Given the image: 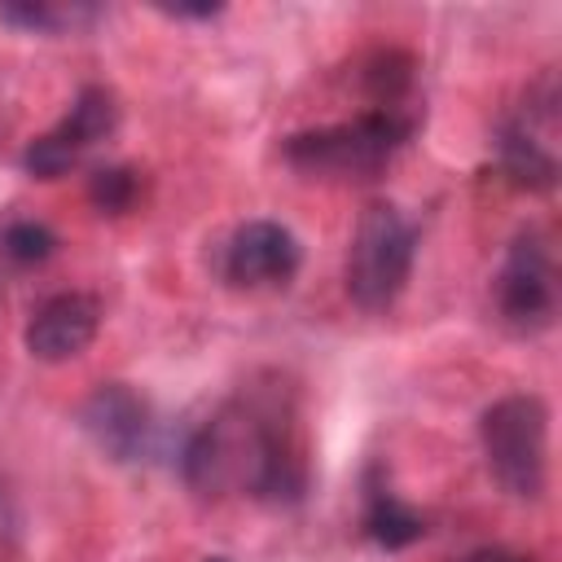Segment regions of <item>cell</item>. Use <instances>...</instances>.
I'll list each match as a JSON object with an SVG mask.
<instances>
[{"instance_id":"obj_1","label":"cell","mask_w":562,"mask_h":562,"mask_svg":"<svg viewBox=\"0 0 562 562\" xmlns=\"http://www.w3.org/2000/svg\"><path fill=\"white\" fill-rule=\"evenodd\" d=\"M180 474L198 496L250 492L259 501L290 505L307 492V448L281 395L237 400L193 430Z\"/></svg>"},{"instance_id":"obj_2","label":"cell","mask_w":562,"mask_h":562,"mask_svg":"<svg viewBox=\"0 0 562 562\" xmlns=\"http://www.w3.org/2000/svg\"><path fill=\"white\" fill-rule=\"evenodd\" d=\"M492 479L514 501H540L549 483V404L540 395H505L479 417Z\"/></svg>"},{"instance_id":"obj_3","label":"cell","mask_w":562,"mask_h":562,"mask_svg":"<svg viewBox=\"0 0 562 562\" xmlns=\"http://www.w3.org/2000/svg\"><path fill=\"white\" fill-rule=\"evenodd\" d=\"M413 132H417V110L413 114L364 110L351 123L294 132L281 145V154L290 167L307 176H373Z\"/></svg>"},{"instance_id":"obj_4","label":"cell","mask_w":562,"mask_h":562,"mask_svg":"<svg viewBox=\"0 0 562 562\" xmlns=\"http://www.w3.org/2000/svg\"><path fill=\"white\" fill-rule=\"evenodd\" d=\"M413 224L404 220L400 206L391 202H369L356 237H351V255H347V294L356 307L364 312H382L391 307L413 272Z\"/></svg>"},{"instance_id":"obj_5","label":"cell","mask_w":562,"mask_h":562,"mask_svg":"<svg viewBox=\"0 0 562 562\" xmlns=\"http://www.w3.org/2000/svg\"><path fill=\"white\" fill-rule=\"evenodd\" d=\"M496 303H501V316L514 329H527V334H536L553 321V312H558L553 250H549L540 228H522L509 241L505 268L496 277Z\"/></svg>"},{"instance_id":"obj_6","label":"cell","mask_w":562,"mask_h":562,"mask_svg":"<svg viewBox=\"0 0 562 562\" xmlns=\"http://www.w3.org/2000/svg\"><path fill=\"white\" fill-rule=\"evenodd\" d=\"M79 426L97 443V452L127 465V461L145 457L149 435H154V413H149L145 395H136L127 382H101L79 404Z\"/></svg>"},{"instance_id":"obj_7","label":"cell","mask_w":562,"mask_h":562,"mask_svg":"<svg viewBox=\"0 0 562 562\" xmlns=\"http://www.w3.org/2000/svg\"><path fill=\"white\" fill-rule=\"evenodd\" d=\"M299 237L277 220H246L224 255V277L233 285H285L299 272Z\"/></svg>"},{"instance_id":"obj_8","label":"cell","mask_w":562,"mask_h":562,"mask_svg":"<svg viewBox=\"0 0 562 562\" xmlns=\"http://www.w3.org/2000/svg\"><path fill=\"white\" fill-rule=\"evenodd\" d=\"M97 329H101V303L92 294L66 290L35 307V316L22 329V342L35 360L61 364V360H75L97 338Z\"/></svg>"},{"instance_id":"obj_9","label":"cell","mask_w":562,"mask_h":562,"mask_svg":"<svg viewBox=\"0 0 562 562\" xmlns=\"http://www.w3.org/2000/svg\"><path fill=\"white\" fill-rule=\"evenodd\" d=\"M496 154H501V171H505L518 189H531V193L553 189V180H558V158H553L549 145L536 136V127H527L522 119L501 123V132H496Z\"/></svg>"},{"instance_id":"obj_10","label":"cell","mask_w":562,"mask_h":562,"mask_svg":"<svg viewBox=\"0 0 562 562\" xmlns=\"http://www.w3.org/2000/svg\"><path fill=\"white\" fill-rule=\"evenodd\" d=\"M413 79H417V61L400 48L373 53L364 75H360L369 105L386 110V114H413Z\"/></svg>"},{"instance_id":"obj_11","label":"cell","mask_w":562,"mask_h":562,"mask_svg":"<svg viewBox=\"0 0 562 562\" xmlns=\"http://www.w3.org/2000/svg\"><path fill=\"white\" fill-rule=\"evenodd\" d=\"M364 531L373 544L382 549H408L426 536V518L417 509H408L395 492L386 487H369V505H364Z\"/></svg>"},{"instance_id":"obj_12","label":"cell","mask_w":562,"mask_h":562,"mask_svg":"<svg viewBox=\"0 0 562 562\" xmlns=\"http://www.w3.org/2000/svg\"><path fill=\"white\" fill-rule=\"evenodd\" d=\"M114 127H119V101H114V92L101 88V83L79 88V97L70 101L66 119L57 123V132H61L75 149H88V145L105 140Z\"/></svg>"},{"instance_id":"obj_13","label":"cell","mask_w":562,"mask_h":562,"mask_svg":"<svg viewBox=\"0 0 562 562\" xmlns=\"http://www.w3.org/2000/svg\"><path fill=\"white\" fill-rule=\"evenodd\" d=\"M53 250H57V233L40 220H13L0 228V255L18 268L44 263V259H53Z\"/></svg>"},{"instance_id":"obj_14","label":"cell","mask_w":562,"mask_h":562,"mask_svg":"<svg viewBox=\"0 0 562 562\" xmlns=\"http://www.w3.org/2000/svg\"><path fill=\"white\" fill-rule=\"evenodd\" d=\"M79 154H83V149H75V145L53 127V132L35 136V140L22 149V167H26V176H35V180H57V176H66V171L79 162Z\"/></svg>"},{"instance_id":"obj_15","label":"cell","mask_w":562,"mask_h":562,"mask_svg":"<svg viewBox=\"0 0 562 562\" xmlns=\"http://www.w3.org/2000/svg\"><path fill=\"white\" fill-rule=\"evenodd\" d=\"M136 193H140V176H136L132 167H101V171H92V180H88V202H92L101 215H123V211H132Z\"/></svg>"},{"instance_id":"obj_16","label":"cell","mask_w":562,"mask_h":562,"mask_svg":"<svg viewBox=\"0 0 562 562\" xmlns=\"http://www.w3.org/2000/svg\"><path fill=\"white\" fill-rule=\"evenodd\" d=\"M0 22L31 35H48V31H61V22H70V9H57L48 0H13V4H0Z\"/></svg>"},{"instance_id":"obj_17","label":"cell","mask_w":562,"mask_h":562,"mask_svg":"<svg viewBox=\"0 0 562 562\" xmlns=\"http://www.w3.org/2000/svg\"><path fill=\"white\" fill-rule=\"evenodd\" d=\"M158 13H167V18H220L224 4H158Z\"/></svg>"},{"instance_id":"obj_18","label":"cell","mask_w":562,"mask_h":562,"mask_svg":"<svg viewBox=\"0 0 562 562\" xmlns=\"http://www.w3.org/2000/svg\"><path fill=\"white\" fill-rule=\"evenodd\" d=\"M465 562H527V558H518V553H509V549H496V544H492V549H474Z\"/></svg>"},{"instance_id":"obj_19","label":"cell","mask_w":562,"mask_h":562,"mask_svg":"<svg viewBox=\"0 0 562 562\" xmlns=\"http://www.w3.org/2000/svg\"><path fill=\"white\" fill-rule=\"evenodd\" d=\"M206 562H228V558H206Z\"/></svg>"}]
</instances>
